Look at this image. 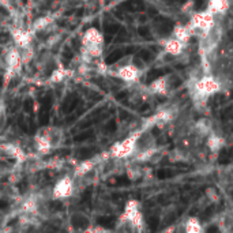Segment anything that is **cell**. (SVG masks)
<instances>
[{
	"instance_id": "obj_1",
	"label": "cell",
	"mask_w": 233,
	"mask_h": 233,
	"mask_svg": "<svg viewBox=\"0 0 233 233\" xmlns=\"http://www.w3.org/2000/svg\"><path fill=\"white\" fill-rule=\"evenodd\" d=\"M222 89L221 78L214 74H203L196 79L190 81L191 100L196 107H203L211 96L217 94Z\"/></svg>"
},
{
	"instance_id": "obj_2",
	"label": "cell",
	"mask_w": 233,
	"mask_h": 233,
	"mask_svg": "<svg viewBox=\"0 0 233 233\" xmlns=\"http://www.w3.org/2000/svg\"><path fill=\"white\" fill-rule=\"evenodd\" d=\"M145 63L141 59H136L134 56H127L121 60L116 62L111 67V74L115 78L127 82V83H136L141 79L145 70Z\"/></svg>"
},
{
	"instance_id": "obj_3",
	"label": "cell",
	"mask_w": 233,
	"mask_h": 233,
	"mask_svg": "<svg viewBox=\"0 0 233 233\" xmlns=\"http://www.w3.org/2000/svg\"><path fill=\"white\" fill-rule=\"evenodd\" d=\"M64 139V132L57 126H47L36 132L33 142L37 153L49 154L52 150L57 149Z\"/></svg>"
},
{
	"instance_id": "obj_4",
	"label": "cell",
	"mask_w": 233,
	"mask_h": 233,
	"mask_svg": "<svg viewBox=\"0 0 233 233\" xmlns=\"http://www.w3.org/2000/svg\"><path fill=\"white\" fill-rule=\"evenodd\" d=\"M81 44H82V56L86 59H92V60L98 59L104 53V47H105L104 34L94 26L85 30V33L82 34L81 38Z\"/></svg>"
},
{
	"instance_id": "obj_5",
	"label": "cell",
	"mask_w": 233,
	"mask_h": 233,
	"mask_svg": "<svg viewBox=\"0 0 233 233\" xmlns=\"http://www.w3.org/2000/svg\"><path fill=\"white\" fill-rule=\"evenodd\" d=\"M119 231H142L145 226V218L141 211L139 202L135 199L127 201L124 206V211L119 220Z\"/></svg>"
},
{
	"instance_id": "obj_6",
	"label": "cell",
	"mask_w": 233,
	"mask_h": 233,
	"mask_svg": "<svg viewBox=\"0 0 233 233\" xmlns=\"http://www.w3.org/2000/svg\"><path fill=\"white\" fill-rule=\"evenodd\" d=\"M141 132H134L126 136L121 141L116 142L109 150V154L115 160H127L134 158L135 151H136V142Z\"/></svg>"
},
{
	"instance_id": "obj_7",
	"label": "cell",
	"mask_w": 233,
	"mask_h": 233,
	"mask_svg": "<svg viewBox=\"0 0 233 233\" xmlns=\"http://www.w3.org/2000/svg\"><path fill=\"white\" fill-rule=\"evenodd\" d=\"M217 22V17L213 12H210L209 10H203V11H198V12L191 14L190 17V22L188 26L192 29L194 34L198 33L199 36L207 33L210 29L216 25Z\"/></svg>"
},
{
	"instance_id": "obj_8",
	"label": "cell",
	"mask_w": 233,
	"mask_h": 233,
	"mask_svg": "<svg viewBox=\"0 0 233 233\" xmlns=\"http://www.w3.org/2000/svg\"><path fill=\"white\" fill-rule=\"evenodd\" d=\"M75 191H77V181H75V179L70 177V176H63L51 188V196L52 199L64 201V199H68L72 196L75 194Z\"/></svg>"
},
{
	"instance_id": "obj_9",
	"label": "cell",
	"mask_w": 233,
	"mask_h": 233,
	"mask_svg": "<svg viewBox=\"0 0 233 233\" xmlns=\"http://www.w3.org/2000/svg\"><path fill=\"white\" fill-rule=\"evenodd\" d=\"M176 83H177V78H176L173 74H169V75H164V77H160L158 79L153 81L149 85L147 89L153 94L168 96V93L175 87Z\"/></svg>"
},
{
	"instance_id": "obj_10",
	"label": "cell",
	"mask_w": 233,
	"mask_h": 233,
	"mask_svg": "<svg viewBox=\"0 0 233 233\" xmlns=\"http://www.w3.org/2000/svg\"><path fill=\"white\" fill-rule=\"evenodd\" d=\"M4 64H6V77L7 79L12 78L17 72H19V70L23 66V62H22L21 57V52L17 47L11 48V49L7 52L6 59H4Z\"/></svg>"
},
{
	"instance_id": "obj_11",
	"label": "cell",
	"mask_w": 233,
	"mask_h": 233,
	"mask_svg": "<svg viewBox=\"0 0 233 233\" xmlns=\"http://www.w3.org/2000/svg\"><path fill=\"white\" fill-rule=\"evenodd\" d=\"M34 34L36 33L32 29H26L23 26H14L11 29V38H12L15 47L19 48V49L30 47L33 42V38H34Z\"/></svg>"
},
{
	"instance_id": "obj_12",
	"label": "cell",
	"mask_w": 233,
	"mask_h": 233,
	"mask_svg": "<svg viewBox=\"0 0 233 233\" xmlns=\"http://www.w3.org/2000/svg\"><path fill=\"white\" fill-rule=\"evenodd\" d=\"M162 48H164L165 53H168L169 56H172V57H177V56H181L184 52H186L187 45L183 44L181 41H179L177 38H175L173 36H171L164 40Z\"/></svg>"
},
{
	"instance_id": "obj_13",
	"label": "cell",
	"mask_w": 233,
	"mask_h": 233,
	"mask_svg": "<svg viewBox=\"0 0 233 233\" xmlns=\"http://www.w3.org/2000/svg\"><path fill=\"white\" fill-rule=\"evenodd\" d=\"M231 0H209L206 10L213 12L216 17H225L229 11Z\"/></svg>"
},
{
	"instance_id": "obj_14",
	"label": "cell",
	"mask_w": 233,
	"mask_h": 233,
	"mask_svg": "<svg viewBox=\"0 0 233 233\" xmlns=\"http://www.w3.org/2000/svg\"><path fill=\"white\" fill-rule=\"evenodd\" d=\"M171 36H173L175 38H177L179 41H181L183 44L188 45L190 40L192 38V36H194V32H192V29H191L188 25L177 23L173 27V30H172V34Z\"/></svg>"
},
{
	"instance_id": "obj_15",
	"label": "cell",
	"mask_w": 233,
	"mask_h": 233,
	"mask_svg": "<svg viewBox=\"0 0 233 233\" xmlns=\"http://www.w3.org/2000/svg\"><path fill=\"white\" fill-rule=\"evenodd\" d=\"M183 231L187 233H201L203 232V226L196 217H188L183 222Z\"/></svg>"
},
{
	"instance_id": "obj_16",
	"label": "cell",
	"mask_w": 233,
	"mask_h": 233,
	"mask_svg": "<svg viewBox=\"0 0 233 233\" xmlns=\"http://www.w3.org/2000/svg\"><path fill=\"white\" fill-rule=\"evenodd\" d=\"M222 143H224L222 138H221L220 135L214 134L213 131L207 135V136H206V145H207V147H209L210 151H213V153L218 151V150L222 147Z\"/></svg>"
},
{
	"instance_id": "obj_17",
	"label": "cell",
	"mask_w": 233,
	"mask_h": 233,
	"mask_svg": "<svg viewBox=\"0 0 233 233\" xmlns=\"http://www.w3.org/2000/svg\"><path fill=\"white\" fill-rule=\"evenodd\" d=\"M70 75V71L66 70V68H55L53 71L51 72V77H49V81L52 83H62L63 81L67 79V77Z\"/></svg>"
},
{
	"instance_id": "obj_18",
	"label": "cell",
	"mask_w": 233,
	"mask_h": 233,
	"mask_svg": "<svg viewBox=\"0 0 233 233\" xmlns=\"http://www.w3.org/2000/svg\"><path fill=\"white\" fill-rule=\"evenodd\" d=\"M51 23V18L49 17H41L38 18L34 23H33V27L32 30L33 32H41V30H45V29H48V26H49Z\"/></svg>"
},
{
	"instance_id": "obj_19",
	"label": "cell",
	"mask_w": 233,
	"mask_h": 233,
	"mask_svg": "<svg viewBox=\"0 0 233 233\" xmlns=\"http://www.w3.org/2000/svg\"><path fill=\"white\" fill-rule=\"evenodd\" d=\"M0 3H3V4H8L10 0H0Z\"/></svg>"
}]
</instances>
